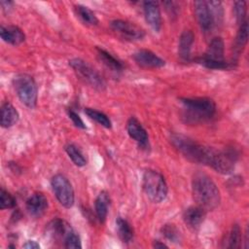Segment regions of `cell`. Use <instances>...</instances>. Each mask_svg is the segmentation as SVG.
I'll list each match as a JSON object with an SVG mask.
<instances>
[{"label":"cell","mask_w":249,"mask_h":249,"mask_svg":"<svg viewBox=\"0 0 249 249\" xmlns=\"http://www.w3.org/2000/svg\"><path fill=\"white\" fill-rule=\"evenodd\" d=\"M74 10L78 18L86 24L89 26H94L98 24V18L95 14L87 6L84 5H75Z\"/></svg>","instance_id":"obj_23"},{"label":"cell","mask_w":249,"mask_h":249,"mask_svg":"<svg viewBox=\"0 0 249 249\" xmlns=\"http://www.w3.org/2000/svg\"><path fill=\"white\" fill-rule=\"evenodd\" d=\"M51 185L58 202L65 208L74 204V190L68 178L62 174H55L51 180Z\"/></svg>","instance_id":"obj_8"},{"label":"cell","mask_w":249,"mask_h":249,"mask_svg":"<svg viewBox=\"0 0 249 249\" xmlns=\"http://www.w3.org/2000/svg\"><path fill=\"white\" fill-rule=\"evenodd\" d=\"M65 152L67 153L68 157L71 159L75 165L80 167L86 165L87 160L77 146H75L74 144H67L65 146Z\"/></svg>","instance_id":"obj_27"},{"label":"cell","mask_w":249,"mask_h":249,"mask_svg":"<svg viewBox=\"0 0 249 249\" xmlns=\"http://www.w3.org/2000/svg\"><path fill=\"white\" fill-rule=\"evenodd\" d=\"M0 35L4 42L13 46H18L25 40L23 31L16 25H1Z\"/></svg>","instance_id":"obj_17"},{"label":"cell","mask_w":249,"mask_h":249,"mask_svg":"<svg viewBox=\"0 0 249 249\" xmlns=\"http://www.w3.org/2000/svg\"><path fill=\"white\" fill-rule=\"evenodd\" d=\"M247 39H248V22L247 20H245L244 22L239 24V29L236 34L235 46H234L236 53H239L242 51V49L247 43Z\"/></svg>","instance_id":"obj_26"},{"label":"cell","mask_w":249,"mask_h":249,"mask_svg":"<svg viewBox=\"0 0 249 249\" xmlns=\"http://www.w3.org/2000/svg\"><path fill=\"white\" fill-rule=\"evenodd\" d=\"M126 130L129 137L136 141L140 147H146L148 145L147 131L136 118L131 117L128 119L126 123Z\"/></svg>","instance_id":"obj_15"},{"label":"cell","mask_w":249,"mask_h":249,"mask_svg":"<svg viewBox=\"0 0 249 249\" xmlns=\"http://www.w3.org/2000/svg\"><path fill=\"white\" fill-rule=\"evenodd\" d=\"M173 2H164V5H170L171 7L173 6ZM166 10H168V11H170L169 12V14L170 15H172V16H175L176 15V12H175V8H166Z\"/></svg>","instance_id":"obj_36"},{"label":"cell","mask_w":249,"mask_h":249,"mask_svg":"<svg viewBox=\"0 0 249 249\" xmlns=\"http://www.w3.org/2000/svg\"><path fill=\"white\" fill-rule=\"evenodd\" d=\"M143 13L146 22L154 31L159 32L161 28V15L159 3L156 1L143 2Z\"/></svg>","instance_id":"obj_12"},{"label":"cell","mask_w":249,"mask_h":249,"mask_svg":"<svg viewBox=\"0 0 249 249\" xmlns=\"http://www.w3.org/2000/svg\"><path fill=\"white\" fill-rule=\"evenodd\" d=\"M183 118L186 122L196 124L211 119L216 113V104L208 97H182Z\"/></svg>","instance_id":"obj_2"},{"label":"cell","mask_w":249,"mask_h":249,"mask_svg":"<svg viewBox=\"0 0 249 249\" xmlns=\"http://www.w3.org/2000/svg\"><path fill=\"white\" fill-rule=\"evenodd\" d=\"M110 26L115 33L127 41L142 40L145 36L143 29L127 20L115 19L111 21Z\"/></svg>","instance_id":"obj_10"},{"label":"cell","mask_w":249,"mask_h":249,"mask_svg":"<svg viewBox=\"0 0 249 249\" xmlns=\"http://www.w3.org/2000/svg\"><path fill=\"white\" fill-rule=\"evenodd\" d=\"M241 241V231L238 225H233L223 240L222 247L224 248H238Z\"/></svg>","instance_id":"obj_24"},{"label":"cell","mask_w":249,"mask_h":249,"mask_svg":"<svg viewBox=\"0 0 249 249\" xmlns=\"http://www.w3.org/2000/svg\"><path fill=\"white\" fill-rule=\"evenodd\" d=\"M26 210L33 217H41L46 210L48 209V199L46 196L42 193H34L32 194L26 200Z\"/></svg>","instance_id":"obj_14"},{"label":"cell","mask_w":249,"mask_h":249,"mask_svg":"<svg viewBox=\"0 0 249 249\" xmlns=\"http://www.w3.org/2000/svg\"><path fill=\"white\" fill-rule=\"evenodd\" d=\"M67 113H68V116H69L70 120L72 121V123L74 124L75 126H77V127H79V128H82V129H85V128H86V125H85L83 120L81 119V117H80L75 111H73V110L70 109V110L67 111Z\"/></svg>","instance_id":"obj_33"},{"label":"cell","mask_w":249,"mask_h":249,"mask_svg":"<svg viewBox=\"0 0 249 249\" xmlns=\"http://www.w3.org/2000/svg\"><path fill=\"white\" fill-rule=\"evenodd\" d=\"M85 113L90 119L95 121L100 125L104 126L105 128H111L112 127L111 120L104 113H102V112H100V111H98L96 109H93V108H85Z\"/></svg>","instance_id":"obj_25"},{"label":"cell","mask_w":249,"mask_h":249,"mask_svg":"<svg viewBox=\"0 0 249 249\" xmlns=\"http://www.w3.org/2000/svg\"><path fill=\"white\" fill-rule=\"evenodd\" d=\"M63 243L65 248H82V243L79 234L72 229H69L67 233L63 238Z\"/></svg>","instance_id":"obj_29"},{"label":"cell","mask_w":249,"mask_h":249,"mask_svg":"<svg viewBox=\"0 0 249 249\" xmlns=\"http://www.w3.org/2000/svg\"><path fill=\"white\" fill-rule=\"evenodd\" d=\"M246 2L245 1H236L233 4V14L238 24H241L246 20Z\"/></svg>","instance_id":"obj_31"},{"label":"cell","mask_w":249,"mask_h":249,"mask_svg":"<svg viewBox=\"0 0 249 249\" xmlns=\"http://www.w3.org/2000/svg\"><path fill=\"white\" fill-rule=\"evenodd\" d=\"M225 45L221 37L213 38L203 55L196 59V62L209 69H228L232 65L224 58Z\"/></svg>","instance_id":"obj_5"},{"label":"cell","mask_w":249,"mask_h":249,"mask_svg":"<svg viewBox=\"0 0 249 249\" xmlns=\"http://www.w3.org/2000/svg\"><path fill=\"white\" fill-rule=\"evenodd\" d=\"M194 199L205 211L214 210L221 202L220 191L215 182L206 174L196 173L192 179Z\"/></svg>","instance_id":"obj_1"},{"label":"cell","mask_w":249,"mask_h":249,"mask_svg":"<svg viewBox=\"0 0 249 249\" xmlns=\"http://www.w3.org/2000/svg\"><path fill=\"white\" fill-rule=\"evenodd\" d=\"M206 216V211L196 206H191L184 211L183 220L185 224L192 230H197L203 223Z\"/></svg>","instance_id":"obj_16"},{"label":"cell","mask_w":249,"mask_h":249,"mask_svg":"<svg viewBox=\"0 0 249 249\" xmlns=\"http://www.w3.org/2000/svg\"><path fill=\"white\" fill-rule=\"evenodd\" d=\"M153 247L156 248V249H158V248H168V246L165 243L160 242V240H155L153 242Z\"/></svg>","instance_id":"obj_35"},{"label":"cell","mask_w":249,"mask_h":249,"mask_svg":"<svg viewBox=\"0 0 249 249\" xmlns=\"http://www.w3.org/2000/svg\"><path fill=\"white\" fill-rule=\"evenodd\" d=\"M207 4L210 8L215 26L218 24H221L223 20V15H224L222 3L220 1H207Z\"/></svg>","instance_id":"obj_30"},{"label":"cell","mask_w":249,"mask_h":249,"mask_svg":"<svg viewBox=\"0 0 249 249\" xmlns=\"http://www.w3.org/2000/svg\"><path fill=\"white\" fill-rule=\"evenodd\" d=\"M160 231L162 235L171 242L178 243L181 240V234L179 230L173 224H165L161 227Z\"/></svg>","instance_id":"obj_28"},{"label":"cell","mask_w":249,"mask_h":249,"mask_svg":"<svg viewBox=\"0 0 249 249\" xmlns=\"http://www.w3.org/2000/svg\"><path fill=\"white\" fill-rule=\"evenodd\" d=\"M194 8L196 20L201 30L205 33L210 32L215 26V23L207 1H196L194 3Z\"/></svg>","instance_id":"obj_11"},{"label":"cell","mask_w":249,"mask_h":249,"mask_svg":"<svg viewBox=\"0 0 249 249\" xmlns=\"http://www.w3.org/2000/svg\"><path fill=\"white\" fill-rule=\"evenodd\" d=\"M109 205H110V196L107 192L102 191L101 193H99L94 202L95 215L99 222L101 223L105 222L108 214Z\"/></svg>","instance_id":"obj_20"},{"label":"cell","mask_w":249,"mask_h":249,"mask_svg":"<svg viewBox=\"0 0 249 249\" xmlns=\"http://www.w3.org/2000/svg\"><path fill=\"white\" fill-rule=\"evenodd\" d=\"M236 159L237 153L233 149L226 151H217L214 149L209 166L219 173L229 174L233 170Z\"/></svg>","instance_id":"obj_9"},{"label":"cell","mask_w":249,"mask_h":249,"mask_svg":"<svg viewBox=\"0 0 249 249\" xmlns=\"http://www.w3.org/2000/svg\"><path fill=\"white\" fill-rule=\"evenodd\" d=\"M23 248H26V249H39L40 248V244L35 241V240H27L23 246Z\"/></svg>","instance_id":"obj_34"},{"label":"cell","mask_w":249,"mask_h":249,"mask_svg":"<svg viewBox=\"0 0 249 249\" xmlns=\"http://www.w3.org/2000/svg\"><path fill=\"white\" fill-rule=\"evenodd\" d=\"M194 33L191 30H184L179 38L178 53L183 60H189L191 57V51L194 44Z\"/></svg>","instance_id":"obj_19"},{"label":"cell","mask_w":249,"mask_h":249,"mask_svg":"<svg viewBox=\"0 0 249 249\" xmlns=\"http://www.w3.org/2000/svg\"><path fill=\"white\" fill-rule=\"evenodd\" d=\"M116 231L118 236L123 242L129 243L132 241L134 236L133 229L131 228L130 224L122 217H118L116 219Z\"/></svg>","instance_id":"obj_22"},{"label":"cell","mask_w":249,"mask_h":249,"mask_svg":"<svg viewBox=\"0 0 249 249\" xmlns=\"http://www.w3.org/2000/svg\"><path fill=\"white\" fill-rule=\"evenodd\" d=\"M142 186L149 199L155 203H160L165 199L168 192L164 177L158 171L148 169L143 174Z\"/></svg>","instance_id":"obj_4"},{"label":"cell","mask_w":249,"mask_h":249,"mask_svg":"<svg viewBox=\"0 0 249 249\" xmlns=\"http://www.w3.org/2000/svg\"><path fill=\"white\" fill-rule=\"evenodd\" d=\"M133 59L137 64L147 68H160L165 65V61L149 50H139L133 53Z\"/></svg>","instance_id":"obj_13"},{"label":"cell","mask_w":249,"mask_h":249,"mask_svg":"<svg viewBox=\"0 0 249 249\" xmlns=\"http://www.w3.org/2000/svg\"><path fill=\"white\" fill-rule=\"evenodd\" d=\"M69 65L74 70L76 75L91 88L97 90L105 89L106 84L104 79L87 61L81 58H73L69 60Z\"/></svg>","instance_id":"obj_7"},{"label":"cell","mask_w":249,"mask_h":249,"mask_svg":"<svg viewBox=\"0 0 249 249\" xmlns=\"http://www.w3.org/2000/svg\"><path fill=\"white\" fill-rule=\"evenodd\" d=\"M18 112L10 102L2 104L0 109V124L2 127L8 128L13 126L18 123Z\"/></svg>","instance_id":"obj_18"},{"label":"cell","mask_w":249,"mask_h":249,"mask_svg":"<svg viewBox=\"0 0 249 249\" xmlns=\"http://www.w3.org/2000/svg\"><path fill=\"white\" fill-rule=\"evenodd\" d=\"M97 51V55L100 59V61L111 71L115 73H120L122 72L124 66L121 63L120 60H118L116 57H114L110 53L105 51L104 49L101 48H96Z\"/></svg>","instance_id":"obj_21"},{"label":"cell","mask_w":249,"mask_h":249,"mask_svg":"<svg viewBox=\"0 0 249 249\" xmlns=\"http://www.w3.org/2000/svg\"><path fill=\"white\" fill-rule=\"evenodd\" d=\"M13 86L19 100L28 108L37 105L38 88L35 80L28 74H18L13 79Z\"/></svg>","instance_id":"obj_6"},{"label":"cell","mask_w":249,"mask_h":249,"mask_svg":"<svg viewBox=\"0 0 249 249\" xmlns=\"http://www.w3.org/2000/svg\"><path fill=\"white\" fill-rule=\"evenodd\" d=\"M17 202L15 197L2 188L0 190V208L2 210L11 209V208H14Z\"/></svg>","instance_id":"obj_32"},{"label":"cell","mask_w":249,"mask_h":249,"mask_svg":"<svg viewBox=\"0 0 249 249\" xmlns=\"http://www.w3.org/2000/svg\"><path fill=\"white\" fill-rule=\"evenodd\" d=\"M170 141L172 145L189 160L205 165L210 164L214 152L213 148L205 147L182 134H172Z\"/></svg>","instance_id":"obj_3"}]
</instances>
